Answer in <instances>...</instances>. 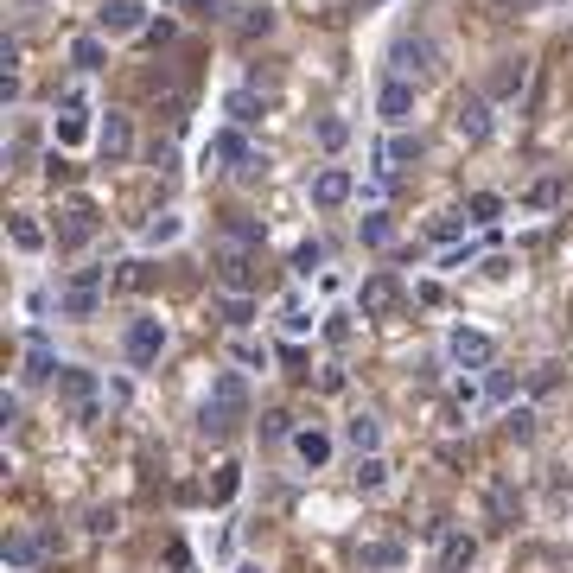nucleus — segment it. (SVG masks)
I'll use <instances>...</instances> for the list:
<instances>
[{
	"label": "nucleus",
	"mask_w": 573,
	"mask_h": 573,
	"mask_svg": "<svg viewBox=\"0 0 573 573\" xmlns=\"http://www.w3.org/2000/svg\"><path fill=\"white\" fill-rule=\"evenodd\" d=\"M344 446H351L357 459L382 453V421H376V414H351V421H344Z\"/></svg>",
	"instance_id": "obj_19"
},
{
	"label": "nucleus",
	"mask_w": 573,
	"mask_h": 573,
	"mask_svg": "<svg viewBox=\"0 0 573 573\" xmlns=\"http://www.w3.org/2000/svg\"><path fill=\"white\" fill-rule=\"evenodd\" d=\"M236 484H242V472H236V465H217V484H211V497H217V503H230V497H236Z\"/></svg>",
	"instance_id": "obj_39"
},
{
	"label": "nucleus",
	"mask_w": 573,
	"mask_h": 573,
	"mask_svg": "<svg viewBox=\"0 0 573 573\" xmlns=\"http://www.w3.org/2000/svg\"><path fill=\"white\" fill-rule=\"evenodd\" d=\"M179 236H185V217H179V211H160V217H153L147 230H141L147 249H166V242H179Z\"/></svg>",
	"instance_id": "obj_23"
},
{
	"label": "nucleus",
	"mask_w": 573,
	"mask_h": 573,
	"mask_svg": "<svg viewBox=\"0 0 573 573\" xmlns=\"http://www.w3.org/2000/svg\"><path fill=\"white\" fill-rule=\"evenodd\" d=\"M446 357L459 363V370H491V357H497V344L484 338V332H472V325H459L453 338H446Z\"/></svg>",
	"instance_id": "obj_9"
},
{
	"label": "nucleus",
	"mask_w": 573,
	"mask_h": 573,
	"mask_svg": "<svg viewBox=\"0 0 573 573\" xmlns=\"http://www.w3.org/2000/svg\"><path fill=\"white\" fill-rule=\"evenodd\" d=\"M472 561H478V535L446 529L440 535V573H472Z\"/></svg>",
	"instance_id": "obj_17"
},
{
	"label": "nucleus",
	"mask_w": 573,
	"mask_h": 573,
	"mask_svg": "<svg viewBox=\"0 0 573 573\" xmlns=\"http://www.w3.org/2000/svg\"><path fill=\"white\" fill-rule=\"evenodd\" d=\"M453 128H459V141H465V147H484V141L497 134V121H491V96H459Z\"/></svg>",
	"instance_id": "obj_7"
},
{
	"label": "nucleus",
	"mask_w": 573,
	"mask_h": 573,
	"mask_svg": "<svg viewBox=\"0 0 573 573\" xmlns=\"http://www.w3.org/2000/svg\"><path fill=\"white\" fill-rule=\"evenodd\" d=\"M58 402L77 414V427H90L96 414H102V389H96V376H90V370H71V363H64V376H58Z\"/></svg>",
	"instance_id": "obj_2"
},
{
	"label": "nucleus",
	"mask_w": 573,
	"mask_h": 573,
	"mask_svg": "<svg viewBox=\"0 0 573 573\" xmlns=\"http://www.w3.org/2000/svg\"><path fill=\"white\" fill-rule=\"evenodd\" d=\"M293 453H300V465H306V472H319V465L332 459V433H319V427H300V433H293Z\"/></svg>",
	"instance_id": "obj_22"
},
{
	"label": "nucleus",
	"mask_w": 573,
	"mask_h": 573,
	"mask_svg": "<svg viewBox=\"0 0 573 573\" xmlns=\"http://www.w3.org/2000/svg\"><path fill=\"white\" fill-rule=\"evenodd\" d=\"M128 153H134V121L121 115V109H109V121H102V160L121 166Z\"/></svg>",
	"instance_id": "obj_18"
},
{
	"label": "nucleus",
	"mask_w": 573,
	"mask_h": 573,
	"mask_svg": "<svg viewBox=\"0 0 573 573\" xmlns=\"http://www.w3.org/2000/svg\"><path fill=\"white\" fill-rule=\"evenodd\" d=\"M459 230H465V217H433V223H427V236H433V242H453Z\"/></svg>",
	"instance_id": "obj_42"
},
{
	"label": "nucleus",
	"mask_w": 573,
	"mask_h": 573,
	"mask_svg": "<svg viewBox=\"0 0 573 573\" xmlns=\"http://www.w3.org/2000/svg\"><path fill=\"white\" fill-rule=\"evenodd\" d=\"M344 141H351V121H344V115H325V121H319V147L338 153Z\"/></svg>",
	"instance_id": "obj_33"
},
{
	"label": "nucleus",
	"mask_w": 573,
	"mask_h": 573,
	"mask_svg": "<svg viewBox=\"0 0 573 573\" xmlns=\"http://www.w3.org/2000/svg\"><path fill=\"white\" fill-rule=\"evenodd\" d=\"M510 440H535V414H529V408L510 414Z\"/></svg>",
	"instance_id": "obj_44"
},
{
	"label": "nucleus",
	"mask_w": 573,
	"mask_h": 573,
	"mask_svg": "<svg viewBox=\"0 0 573 573\" xmlns=\"http://www.w3.org/2000/svg\"><path fill=\"white\" fill-rule=\"evenodd\" d=\"M465 217H472V223H497L503 198H497V191H472V198H465Z\"/></svg>",
	"instance_id": "obj_29"
},
{
	"label": "nucleus",
	"mask_w": 573,
	"mask_h": 573,
	"mask_svg": "<svg viewBox=\"0 0 573 573\" xmlns=\"http://www.w3.org/2000/svg\"><path fill=\"white\" fill-rule=\"evenodd\" d=\"M71 64H77V71H96V64H102V39H71Z\"/></svg>",
	"instance_id": "obj_34"
},
{
	"label": "nucleus",
	"mask_w": 573,
	"mask_h": 573,
	"mask_svg": "<svg viewBox=\"0 0 573 573\" xmlns=\"http://www.w3.org/2000/svg\"><path fill=\"white\" fill-rule=\"evenodd\" d=\"M13 7H39V0H13Z\"/></svg>",
	"instance_id": "obj_46"
},
{
	"label": "nucleus",
	"mask_w": 573,
	"mask_h": 573,
	"mask_svg": "<svg viewBox=\"0 0 573 573\" xmlns=\"http://www.w3.org/2000/svg\"><path fill=\"white\" fill-rule=\"evenodd\" d=\"M83 529H90L96 542H102V535H115V529H121V516H115V510H102V503H96V510L83 516Z\"/></svg>",
	"instance_id": "obj_35"
},
{
	"label": "nucleus",
	"mask_w": 573,
	"mask_h": 573,
	"mask_svg": "<svg viewBox=\"0 0 573 573\" xmlns=\"http://www.w3.org/2000/svg\"><path fill=\"white\" fill-rule=\"evenodd\" d=\"M491 516H503V523L516 516V491H510V484H491Z\"/></svg>",
	"instance_id": "obj_40"
},
{
	"label": "nucleus",
	"mask_w": 573,
	"mask_h": 573,
	"mask_svg": "<svg viewBox=\"0 0 573 573\" xmlns=\"http://www.w3.org/2000/svg\"><path fill=\"white\" fill-rule=\"evenodd\" d=\"M255 153H249V141H242V128H217L211 141H204V166H230V172H242Z\"/></svg>",
	"instance_id": "obj_13"
},
{
	"label": "nucleus",
	"mask_w": 573,
	"mask_h": 573,
	"mask_svg": "<svg viewBox=\"0 0 573 573\" xmlns=\"http://www.w3.org/2000/svg\"><path fill=\"white\" fill-rule=\"evenodd\" d=\"M90 236H96V204L90 198H71L58 211V249H83Z\"/></svg>",
	"instance_id": "obj_11"
},
{
	"label": "nucleus",
	"mask_w": 573,
	"mask_h": 573,
	"mask_svg": "<svg viewBox=\"0 0 573 573\" xmlns=\"http://www.w3.org/2000/svg\"><path fill=\"white\" fill-rule=\"evenodd\" d=\"M414 160H421V141H414V134H389V141L376 147V172H382V179H402Z\"/></svg>",
	"instance_id": "obj_14"
},
{
	"label": "nucleus",
	"mask_w": 573,
	"mask_h": 573,
	"mask_svg": "<svg viewBox=\"0 0 573 573\" xmlns=\"http://www.w3.org/2000/svg\"><path fill=\"white\" fill-rule=\"evenodd\" d=\"M217 281H223V293H255V287H262V274H255V262H249L242 242H223V249H217Z\"/></svg>",
	"instance_id": "obj_5"
},
{
	"label": "nucleus",
	"mask_w": 573,
	"mask_h": 573,
	"mask_svg": "<svg viewBox=\"0 0 573 573\" xmlns=\"http://www.w3.org/2000/svg\"><path fill=\"white\" fill-rule=\"evenodd\" d=\"M529 204H542V211H548V204H561V179H542L529 191Z\"/></svg>",
	"instance_id": "obj_43"
},
{
	"label": "nucleus",
	"mask_w": 573,
	"mask_h": 573,
	"mask_svg": "<svg viewBox=\"0 0 573 573\" xmlns=\"http://www.w3.org/2000/svg\"><path fill=\"white\" fill-rule=\"evenodd\" d=\"M523 83H529V58H497V71H491V83H484V96H491V102H510V96H523Z\"/></svg>",
	"instance_id": "obj_16"
},
{
	"label": "nucleus",
	"mask_w": 573,
	"mask_h": 573,
	"mask_svg": "<svg viewBox=\"0 0 573 573\" xmlns=\"http://www.w3.org/2000/svg\"><path fill=\"white\" fill-rule=\"evenodd\" d=\"M312 268H325V249L319 242H300V249H293V274H312Z\"/></svg>",
	"instance_id": "obj_37"
},
{
	"label": "nucleus",
	"mask_w": 573,
	"mask_h": 573,
	"mask_svg": "<svg viewBox=\"0 0 573 573\" xmlns=\"http://www.w3.org/2000/svg\"><path fill=\"white\" fill-rule=\"evenodd\" d=\"M357 242H363V249H389V242H395V223L382 217V211H370V217L357 223Z\"/></svg>",
	"instance_id": "obj_25"
},
{
	"label": "nucleus",
	"mask_w": 573,
	"mask_h": 573,
	"mask_svg": "<svg viewBox=\"0 0 573 573\" xmlns=\"http://www.w3.org/2000/svg\"><path fill=\"white\" fill-rule=\"evenodd\" d=\"M45 548H51L45 529H39V535H7V567H13V573H32V567L45 561Z\"/></svg>",
	"instance_id": "obj_20"
},
{
	"label": "nucleus",
	"mask_w": 573,
	"mask_h": 573,
	"mask_svg": "<svg viewBox=\"0 0 573 573\" xmlns=\"http://www.w3.org/2000/svg\"><path fill=\"white\" fill-rule=\"evenodd\" d=\"M262 433H268V440H293L300 427H293V414H281V408H274V414H262Z\"/></svg>",
	"instance_id": "obj_38"
},
{
	"label": "nucleus",
	"mask_w": 573,
	"mask_h": 573,
	"mask_svg": "<svg viewBox=\"0 0 573 573\" xmlns=\"http://www.w3.org/2000/svg\"><path fill=\"white\" fill-rule=\"evenodd\" d=\"M20 376H26V382H58V376H64V363L51 357L39 338H32V351H26V370H20Z\"/></svg>",
	"instance_id": "obj_24"
},
{
	"label": "nucleus",
	"mask_w": 573,
	"mask_h": 573,
	"mask_svg": "<svg viewBox=\"0 0 573 573\" xmlns=\"http://www.w3.org/2000/svg\"><path fill=\"white\" fill-rule=\"evenodd\" d=\"M7 242H13L20 255H39V249H45V230H39L32 217H13V223H7Z\"/></svg>",
	"instance_id": "obj_26"
},
{
	"label": "nucleus",
	"mask_w": 573,
	"mask_h": 573,
	"mask_svg": "<svg viewBox=\"0 0 573 573\" xmlns=\"http://www.w3.org/2000/svg\"><path fill=\"white\" fill-rule=\"evenodd\" d=\"M389 484V459L370 453V459H357V491H382Z\"/></svg>",
	"instance_id": "obj_30"
},
{
	"label": "nucleus",
	"mask_w": 573,
	"mask_h": 573,
	"mask_svg": "<svg viewBox=\"0 0 573 573\" xmlns=\"http://www.w3.org/2000/svg\"><path fill=\"white\" fill-rule=\"evenodd\" d=\"M0 77H20V39L0 45Z\"/></svg>",
	"instance_id": "obj_45"
},
{
	"label": "nucleus",
	"mask_w": 573,
	"mask_h": 573,
	"mask_svg": "<svg viewBox=\"0 0 573 573\" xmlns=\"http://www.w3.org/2000/svg\"><path fill=\"white\" fill-rule=\"evenodd\" d=\"M242 414H249V382H242V370H217L211 402H204V414H198L204 440H223V433H230Z\"/></svg>",
	"instance_id": "obj_1"
},
{
	"label": "nucleus",
	"mask_w": 573,
	"mask_h": 573,
	"mask_svg": "<svg viewBox=\"0 0 573 573\" xmlns=\"http://www.w3.org/2000/svg\"><path fill=\"white\" fill-rule=\"evenodd\" d=\"M395 300H402V281H395L389 268H382V274H370V281L357 287V306H363V319H382V312H389Z\"/></svg>",
	"instance_id": "obj_15"
},
{
	"label": "nucleus",
	"mask_w": 573,
	"mask_h": 573,
	"mask_svg": "<svg viewBox=\"0 0 573 573\" xmlns=\"http://www.w3.org/2000/svg\"><path fill=\"white\" fill-rule=\"evenodd\" d=\"M274 32V13L268 7H249V20H242V39H268Z\"/></svg>",
	"instance_id": "obj_36"
},
{
	"label": "nucleus",
	"mask_w": 573,
	"mask_h": 573,
	"mask_svg": "<svg viewBox=\"0 0 573 573\" xmlns=\"http://www.w3.org/2000/svg\"><path fill=\"white\" fill-rule=\"evenodd\" d=\"M230 242H242V249H262V242H268V230H262V223H255V217H230Z\"/></svg>",
	"instance_id": "obj_31"
},
{
	"label": "nucleus",
	"mask_w": 573,
	"mask_h": 573,
	"mask_svg": "<svg viewBox=\"0 0 573 573\" xmlns=\"http://www.w3.org/2000/svg\"><path fill=\"white\" fill-rule=\"evenodd\" d=\"M376 115L389 121L395 134H402L408 121H414V83H408V77H389V83L376 90Z\"/></svg>",
	"instance_id": "obj_10"
},
{
	"label": "nucleus",
	"mask_w": 573,
	"mask_h": 573,
	"mask_svg": "<svg viewBox=\"0 0 573 573\" xmlns=\"http://www.w3.org/2000/svg\"><path fill=\"white\" fill-rule=\"evenodd\" d=\"M77 102H83V96H71V102H64V109H71V115H64V121H58V141H64V147H77V141H83V134H90V121H83V115H77Z\"/></svg>",
	"instance_id": "obj_32"
},
{
	"label": "nucleus",
	"mask_w": 573,
	"mask_h": 573,
	"mask_svg": "<svg viewBox=\"0 0 573 573\" xmlns=\"http://www.w3.org/2000/svg\"><path fill=\"white\" fill-rule=\"evenodd\" d=\"M96 306H102V268L71 274V287L58 293V312L64 319H96Z\"/></svg>",
	"instance_id": "obj_4"
},
{
	"label": "nucleus",
	"mask_w": 573,
	"mask_h": 573,
	"mask_svg": "<svg viewBox=\"0 0 573 573\" xmlns=\"http://www.w3.org/2000/svg\"><path fill=\"white\" fill-rule=\"evenodd\" d=\"M389 58H395V77H408V83L440 77V51H433V39H402Z\"/></svg>",
	"instance_id": "obj_6"
},
{
	"label": "nucleus",
	"mask_w": 573,
	"mask_h": 573,
	"mask_svg": "<svg viewBox=\"0 0 573 573\" xmlns=\"http://www.w3.org/2000/svg\"><path fill=\"white\" fill-rule=\"evenodd\" d=\"M408 548L402 542H363V567H402Z\"/></svg>",
	"instance_id": "obj_28"
},
{
	"label": "nucleus",
	"mask_w": 573,
	"mask_h": 573,
	"mask_svg": "<svg viewBox=\"0 0 573 573\" xmlns=\"http://www.w3.org/2000/svg\"><path fill=\"white\" fill-rule=\"evenodd\" d=\"M351 198H357L351 166H319L312 172V204H319V211H338V204H351Z\"/></svg>",
	"instance_id": "obj_8"
},
{
	"label": "nucleus",
	"mask_w": 573,
	"mask_h": 573,
	"mask_svg": "<svg viewBox=\"0 0 573 573\" xmlns=\"http://www.w3.org/2000/svg\"><path fill=\"white\" fill-rule=\"evenodd\" d=\"M281 319H287V332H293V338H300V332H312V312H306L300 300H287V312H281Z\"/></svg>",
	"instance_id": "obj_41"
},
{
	"label": "nucleus",
	"mask_w": 573,
	"mask_h": 573,
	"mask_svg": "<svg viewBox=\"0 0 573 573\" xmlns=\"http://www.w3.org/2000/svg\"><path fill=\"white\" fill-rule=\"evenodd\" d=\"M217 312H223V325H236V332H242V325L255 319V293H223Z\"/></svg>",
	"instance_id": "obj_27"
},
{
	"label": "nucleus",
	"mask_w": 573,
	"mask_h": 573,
	"mask_svg": "<svg viewBox=\"0 0 573 573\" xmlns=\"http://www.w3.org/2000/svg\"><path fill=\"white\" fill-rule=\"evenodd\" d=\"M141 26H147L141 0H102L96 7V39H134Z\"/></svg>",
	"instance_id": "obj_3"
},
{
	"label": "nucleus",
	"mask_w": 573,
	"mask_h": 573,
	"mask_svg": "<svg viewBox=\"0 0 573 573\" xmlns=\"http://www.w3.org/2000/svg\"><path fill=\"white\" fill-rule=\"evenodd\" d=\"M121 351H128V363H153V357L166 351V325H160V319H128Z\"/></svg>",
	"instance_id": "obj_12"
},
{
	"label": "nucleus",
	"mask_w": 573,
	"mask_h": 573,
	"mask_svg": "<svg viewBox=\"0 0 573 573\" xmlns=\"http://www.w3.org/2000/svg\"><path fill=\"white\" fill-rule=\"evenodd\" d=\"M236 573H262V567H236Z\"/></svg>",
	"instance_id": "obj_47"
},
{
	"label": "nucleus",
	"mask_w": 573,
	"mask_h": 573,
	"mask_svg": "<svg viewBox=\"0 0 573 573\" xmlns=\"http://www.w3.org/2000/svg\"><path fill=\"white\" fill-rule=\"evenodd\" d=\"M223 115H230V128H249V121L268 115V96L262 90H230L223 96Z\"/></svg>",
	"instance_id": "obj_21"
}]
</instances>
